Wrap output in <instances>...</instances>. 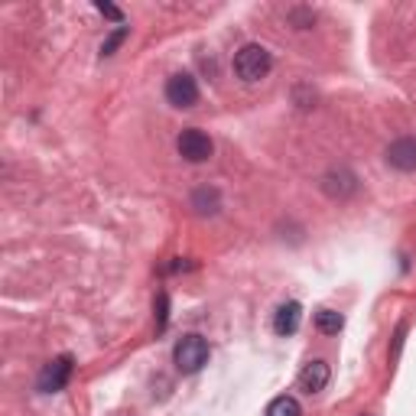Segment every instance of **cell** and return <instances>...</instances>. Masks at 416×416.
<instances>
[{"label": "cell", "instance_id": "1", "mask_svg": "<svg viewBox=\"0 0 416 416\" xmlns=\"http://www.w3.org/2000/svg\"><path fill=\"white\" fill-rule=\"evenodd\" d=\"M270 69H273V56H270V49L257 46V43H247L244 49L234 56V75H238L241 82H247V85L267 78Z\"/></svg>", "mask_w": 416, "mask_h": 416}, {"label": "cell", "instance_id": "2", "mask_svg": "<svg viewBox=\"0 0 416 416\" xmlns=\"http://www.w3.org/2000/svg\"><path fill=\"white\" fill-rule=\"evenodd\" d=\"M208 342L202 338V335H196V332H189V335H183L179 342H176V348H172V361H176V367L183 371V374H196V371H202V367L208 365Z\"/></svg>", "mask_w": 416, "mask_h": 416}, {"label": "cell", "instance_id": "3", "mask_svg": "<svg viewBox=\"0 0 416 416\" xmlns=\"http://www.w3.org/2000/svg\"><path fill=\"white\" fill-rule=\"evenodd\" d=\"M176 150H179V157H183L185 163H205V159H211V153H215V143H211V137H208L205 130L185 127L183 134H179V140H176Z\"/></svg>", "mask_w": 416, "mask_h": 416}, {"label": "cell", "instance_id": "4", "mask_svg": "<svg viewBox=\"0 0 416 416\" xmlns=\"http://www.w3.org/2000/svg\"><path fill=\"white\" fill-rule=\"evenodd\" d=\"M72 371H75V358H72V355L52 358L49 365L39 371L36 387H39L43 393H59V391H65V384L72 380Z\"/></svg>", "mask_w": 416, "mask_h": 416}, {"label": "cell", "instance_id": "5", "mask_svg": "<svg viewBox=\"0 0 416 416\" xmlns=\"http://www.w3.org/2000/svg\"><path fill=\"white\" fill-rule=\"evenodd\" d=\"M166 101H170L172 108H179V111L196 108V104H198V82L189 72L170 75V82H166Z\"/></svg>", "mask_w": 416, "mask_h": 416}, {"label": "cell", "instance_id": "6", "mask_svg": "<svg viewBox=\"0 0 416 416\" xmlns=\"http://www.w3.org/2000/svg\"><path fill=\"white\" fill-rule=\"evenodd\" d=\"M387 166L397 172H416V137H400L387 147Z\"/></svg>", "mask_w": 416, "mask_h": 416}, {"label": "cell", "instance_id": "7", "mask_svg": "<svg viewBox=\"0 0 416 416\" xmlns=\"http://www.w3.org/2000/svg\"><path fill=\"white\" fill-rule=\"evenodd\" d=\"M322 189H325V196H332V198H348L358 189V179L348 170H329L322 176Z\"/></svg>", "mask_w": 416, "mask_h": 416}, {"label": "cell", "instance_id": "8", "mask_svg": "<svg viewBox=\"0 0 416 416\" xmlns=\"http://www.w3.org/2000/svg\"><path fill=\"white\" fill-rule=\"evenodd\" d=\"M299 322H303V306L296 303V299H290V303H283L280 309H277V316H273V332L277 335H296V329H299Z\"/></svg>", "mask_w": 416, "mask_h": 416}, {"label": "cell", "instance_id": "9", "mask_svg": "<svg viewBox=\"0 0 416 416\" xmlns=\"http://www.w3.org/2000/svg\"><path fill=\"white\" fill-rule=\"evenodd\" d=\"M325 384H329V365L325 361H309L303 371H299V387L306 393H319L325 391Z\"/></svg>", "mask_w": 416, "mask_h": 416}, {"label": "cell", "instance_id": "10", "mask_svg": "<svg viewBox=\"0 0 416 416\" xmlns=\"http://www.w3.org/2000/svg\"><path fill=\"white\" fill-rule=\"evenodd\" d=\"M345 325V316L342 312H335V309H319L316 312V329L322 335H338Z\"/></svg>", "mask_w": 416, "mask_h": 416}, {"label": "cell", "instance_id": "11", "mask_svg": "<svg viewBox=\"0 0 416 416\" xmlns=\"http://www.w3.org/2000/svg\"><path fill=\"white\" fill-rule=\"evenodd\" d=\"M267 416H303V406H299L296 397L283 393V397H277V400H270Z\"/></svg>", "mask_w": 416, "mask_h": 416}, {"label": "cell", "instance_id": "12", "mask_svg": "<svg viewBox=\"0 0 416 416\" xmlns=\"http://www.w3.org/2000/svg\"><path fill=\"white\" fill-rule=\"evenodd\" d=\"M192 205H196V211H202V215H215L218 211V189H198L196 196H192Z\"/></svg>", "mask_w": 416, "mask_h": 416}, {"label": "cell", "instance_id": "13", "mask_svg": "<svg viewBox=\"0 0 416 416\" xmlns=\"http://www.w3.org/2000/svg\"><path fill=\"white\" fill-rule=\"evenodd\" d=\"M127 36H130V26H117V30H114V33H111V36L101 43V56H104V59H108V56H114V52L121 49V43Z\"/></svg>", "mask_w": 416, "mask_h": 416}, {"label": "cell", "instance_id": "14", "mask_svg": "<svg viewBox=\"0 0 416 416\" xmlns=\"http://www.w3.org/2000/svg\"><path fill=\"white\" fill-rule=\"evenodd\" d=\"M166 322H170V296L159 293L157 296V329L163 332L166 329Z\"/></svg>", "mask_w": 416, "mask_h": 416}, {"label": "cell", "instance_id": "15", "mask_svg": "<svg viewBox=\"0 0 416 416\" xmlns=\"http://www.w3.org/2000/svg\"><path fill=\"white\" fill-rule=\"evenodd\" d=\"M95 10L104 13V16H111V20H117V26H124V13L117 10V7H111V3H104V0H98L95 3Z\"/></svg>", "mask_w": 416, "mask_h": 416}]
</instances>
